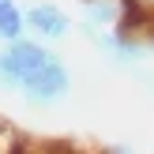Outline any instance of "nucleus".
Listing matches in <instances>:
<instances>
[{
    "label": "nucleus",
    "instance_id": "9",
    "mask_svg": "<svg viewBox=\"0 0 154 154\" xmlns=\"http://www.w3.org/2000/svg\"><path fill=\"white\" fill-rule=\"evenodd\" d=\"M0 4H11V0H0Z\"/></svg>",
    "mask_w": 154,
    "mask_h": 154
},
{
    "label": "nucleus",
    "instance_id": "4",
    "mask_svg": "<svg viewBox=\"0 0 154 154\" xmlns=\"http://www.w3.org/2000/svg\"><path fill=\"white\" fill-rule=\"evenodd\" d=\"M4 57L11 60V64L23 72V79H26V75H34L38 68H45L49 60H57V53H53L45 42H34V38H19V42L4 45Z\"/></svg>",
    "mask_w": 154,
    "mask_h": 154
},
{
    "label": "nucleus",
    "instance_id": "7",
    "mask_svg": "<svg viewBox=\"0 0 154 154\" xmlns=\"http://www.w3.org/2000/svg\"><path fill=\"white\" fill-rule=\"evenodd\" d=\"M128 4V23H154V0H124Z\"/></svg>",
    "mask_w": 154,
    "mask_h": 154
},
{
    "label": "nucleus",
    "instance_id": "3",
    "mask_svg": "<svg viewBox=\"0 0 154 154\" xmlns=\"http://www.w3.org/2000/svg\"><path fill=\"white\" fill-rule=\"evenodd\" d=\"M26 30L38 34L42 42H60V38L72 34V15L53 0H42V4L26 8Z\"/></svg>",
    "mask_w": 154,
    "mask_h": 154
},
{
    "label": "nucleus",
    "instance_id": "8",
    "mask_svg": "<svg viewBox=\"0 0 154 154\" xmlns=\"http://www.w3.org/2000/svg\"><path fill=\"white\" fill-rule=\"evenodd\" d=\"M105 154H135L132 143H113V147H105Z\"/></svg>",
    "mask_w": 154,
    "mask_h": 154
},
{
    "label": "nucleus",
    "instance_id": "2",
    "mask_svg": "<svg viewBox=\"0 0 154 154\" xmlns=\"http://www.w3.org/2000/svg\"><path fill=\"white\" fill-rule=\"evenodd\" d=\"M83 34H87L90 42L98 45V53H102L109 64H117V68H135L139 60H147V45H143L139 38H132L128 30H105V26H94V23L83 19Z\"/></svg>",
    "mask_w": 154,
    "mask_h": 154
},
{
    "label": "nucleus",
    "instance_id": "5",
    "mask_svg": "<svg viewBox=\"0 0 154 154\" xmlns=\"http://www.w3.org/2000/svg\"><path fill=\"white\" fill-rule=\"evenodd\" d=\"M19 38H26V8H19L15 0L11 4H0V42L11 45Z\"/></svg>",
    "mask_w": 154,
    "mask_h": 154
},
{
    "label": "nucleus",
    "instance_id": "1",
    "mask_svg": "<svg viewBox=\"0 0 154 154\" xmlns=\"http://www.w3.org/2000/svg\"><path fill=\"white\" fill-rule=\"evenodd\" d=\"M68 94H72V72L64 60H49L45 68H38L34 75H26V83L19 90V98L34 109H49V105L64 102Z\"/></svg>",
    "mask_w": 154,
    "mask_h": 154
},
{
    "label": "nucleus",
    "instance_id": "6",
    "mask_svg": "<svg viewBox=\"0 0 154 154\" xmlns=\"http://www.w3.org/2000/svg\"><path fill=\"white\" fill-rule=\"evenodd\" d=\"M23 83H26V79H23V72L4 57V49H0V90H11V94H19Z\"/></svg>",
    "mask_w": 154,
    "mask_h": 154
}]
</instances>
